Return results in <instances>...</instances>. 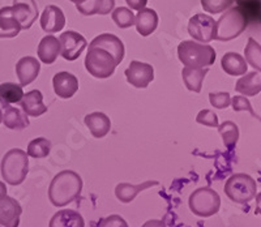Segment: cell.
Segmentation results:
<instances>
[{"label": "cell", "mask_w": 261, "mask_h": 227, "mask_svg": "<svg viewBox=\"0 0 261 227\" xmlns=\"http://www.w3.org/2000/svg\"><path fill=\"white\" fill-rule=\"evenodd\" d=\"M22 30L20 21L16 18L12 7L0 9V38H15Z\"/></svg>", "instance_id": "e0dca14e"}, {"label": "cell", "mask_w": 261, "mask_h": 227, "mask_svg": "<svg viewBox=\"0 0 261 227\" xmlns=\"http://www.w3.org/2000/svg\"><path fill=\"white\" fill-rule=\"evenodd\" d=\"M48 227H85V222L83 215L76 210L63 209L53 215Z\"/></svg>", "instance_id": "d4e9b609"}, {"label": "cell", "mask_w": 261, "mask_h": 227, "mask_svg": "<svg viewBox=\"0 0 261 227\" xmlns=\"http://www.w3.org/2000/svg\"><path fill=\"white\" fill-rule=\"evenodd\" d=\"M217 21L209 15L197 13L188 21V33L195 41L209 43L216 38Z\"/></svg>", "instance_id": "ba28073f"}, {"label": "cell", "mask_w": 261, "mask_h": 227, "mask_svg": "<svg viewBox=\"0 0 261 227\" xmlns=\"http://www.w3.org/2000/svg\"><path fill=\"white\" fill-rule=\"evenodd\" d=\"M125 3L128 4L130 9L134 11H141L146 7L148 4V0H125Z\"/></svg>", "instance_id": "f35d334b"}, {"label": "cell", "mask_w": 261, "mask_h": 227, "mask_svg": "<svg viewBox=\"0 0 261 227\" xmlns=\"http://www.w3.org/2000/svg\"><path fill=\"white\" fill-rule=\"evenodd\" d=\"M244 59L256 71L261 72V44L256 39L249 38L244 48Z\"/></svg>", "instance_id": "4dcf8cb0"}, {"label": "cell", "mask_w": 261, "mask_h": 227, "mask_svg": "<svg viewBox=\"0 0 261 227\" xmlns=\"http://www.w3.org/2000/svg\"><path fill=\"white\" fill-rule=\"evenodd\" d=\"M69 2H72V3L74 4H80V3H84V2H86V0H69Z\"/></svg>", "instance_id": "ee69618b"}, {"label": "cell", "mask_w": 261, "mask_h": 227, "mask_svg": "<svg viewBox=\"0 0 261 227\" xmlns=\"http://www.w3.org/2000/svg\"><path fill=\"white\" fill-rule=\"evenodd\" d=\"M11 7L22 30L30 29L38 18L39 11L36 0H13V6Z\"/></svg>", "instance_id": "7c38bea8"}, {"label": "cell", "mask_w": 261, "mask_h": 227, "mask_svg": "<svg viewBox=\"0 0 261 227\" xmlns=\"http://www.w3.org/2000/svg\"><path fill=\"white\" fill-rule=\"evenodd\" d=\"M22 213L20 203L8 195L0 196V227H18Z\"/></svg>", "instance_id": "8fae6325"}, {"label": "cell", "mask_w": 261, "mask_h": 227, "mask_svg": "<svg viewBox=\"0 0 261 227\" xmlns=\"http://www.w3.org/2000/svg\"><path fill=\"white\" fill-rule=\"evenodd\" d=\"M226 196L238 204H247L256 197L257 184L252 176L247 174H235L228 178L225 184Z\"/></svg>", "instance_id": "8992f818"}, {"label": "cell", "mask_w": 261, "mask_h": 227, "mask_svg": "<svg viewBox=\"0 0 261 227\" xmlns=\"http://www.w3.org/2000/svg\"><path fill=\"white\" fill-rule=\"evenodd\" d=\"M256 213L261 214V192L256 196Z\"/></svg>", "instance_id": "60d3db41"}, {"label": "cell", "mask_w": 261, "mask_h": 227, "mask_svg": "<svg viewBox=\"0 0 261 227\" xmlns=\"http://www.w3.org/2000/svg\"><path fill=\"white\" fill-rule=\"evenodd\" d=\"M28 153L22 149L13 147L6 153L2 160L0 170L2 176L6 180V183L11 186H20L29 172V160Z\"/></svg>", "instance_id": "7a4b0ae2"}, {"label": "cell", "mask_w": 261, "mask_h": 227, "mask_svg": "<svg viewBox=\"0 0 261 227\" xmlns=\"http://www.w3.org/2000/svg\"><path fill=\"white\" fill-rule=\"evenodd\" d=\"M217 128H218V132L222 137L223 145L227 149H232V147L237 146L238 140H239V128L234 121H223Z\"/></svg>", "instance_id": "f546056e"}, {"label": "cell", "mask_w": 261, "mask_h": 227, "mask_svg": "<svg viewBox=\"0 0 261 227\" xmlns=\"http://www.w3.org/2000/svg\"><path fill=\"white\" fill-rule=\"evenodd\" d=\"M128 84L137 89H144L154 80V68L148 63L134 60L124 72Z\"/></svg>", "instance_id": "30bf717a"}, {"label": "cell", "mask_w": 261, "mask_h": 227, "mask_svg": "<svg viewBox=\"0 0 261 227\" xmlns=\"http://www.w3.org/2000/svg\"><path fill=\"white\" fill-rule=\"evenodd\" d=\"M231 106H232V110H234L235 112L248 111L249 114L252 115V118H257L258 120H261L260 116H258L257 114L253 111V107H252V105H251V102H249L246 97H242V95L232 97L231 98Z\"/></svg>", "instance_id": "e575fe53"}, {"label": "cell", "mask_w": 261, "mask_h": 227, "mask_svg": "<svg viewBox=\"0 0 261 227\" xmlns=\"http://www.w3.org/2000/svg\"><path fill=\"white\" fill-rule=\"evenodd\" d=\"M136 29L139 32L140 36L148 37L151 33H154V30L158 27V15L154 9L151 8H144L139 11L136 16V21H135Z\"/></svg>", "instance_id": "44dd1931"}, {"label": "cell", "mask_w": 261, "mask_h": 227, "mask_svg": "<svg viewBox=\"0 0 261 227\" xmlns=\"http://www.w3.org/2000/svg\"><path fill=\"white\" fill-rule=\"evenodd\" d=\"M3 123L9 130H24L30 124L28 115L22 111V109L7 106L4 107Z\"/></svg>", "instance_id": "83f0119b"}, {"label": "cell", "mask_w": 261, "mask_h": 227, "mask_svg": "<svg viewBox=\"0 0 261 227\" xmlns=\"http://www.w3.org/2000/svg\"><path fill=\"white\" fill-rule=\"evenodd\" d=\"M235 0H201V7L206 13L217 15L225 12L234 4Z\"/></svg>", "instance_id": "836d02e7"}, {"label": "cell", "mask_w": 261, "mask_h": 227, "mask_svg": "<svg viewBox=\"0 0 261 227\" xmlns=\"http://www.w3.org/2000/svg\"><path fill=\"white\" fill-rule=\"evenodd\" d=\"M83 191V179L77 172L64 170L54 176L48 187V198L54 207L62 208L73 203Z\"/></svg>", "instance_id": "6da1fadb"}, {"label": "cell", "mask_w": 261, "mask_h": 227, "mask_svg": "<svg viewBox=\"0 0 261 227\" xmlns=\"http://www.w3.org/2000/svg\"><path fill=\"white\" fill-rule=\"evenodd\" d=\"M141 227H166V224L163 221H160V219H149Z\"/></svg>", "instance_id": "ab89813d"}, {"label": "cell", "mask_w": 261, "mask_h": 227, "mask_svg": "<svg viewBox=\"0 0 261 227\" xmlns=\"http://www.w3.org/2000/svg\"><path fill=\"white\" fill-rule=\"evenodd\" d=\"M248 63L238 53H226L221 60V67L228 76H243L247 73Z\"/></svg>", "instance_id": "484cf974"}, {"label": "cell", "mask_w": 261, "mask_h": 227, "mask_svg": "<svg viewBox=\"0 0 261 227\" xmlns=\"http://www.w3.org/2000/svg\"><path fill=\"white\" fill-rule=\"evenodd\" d=\"M216 55L212 46L195 41H183L178 46V58L184 67L209 68L216 62Z\"/></svg>", "instance_id": "3957f363"}, {"label": "cell", "mask_w": 261, "mask_h": 227, "mask_svg": "<svg viewBox=\"0 0 261 227\" xmlns=\"http://www.w3.org/2000/svg\"><path fill=\"white\" fill-rule=\"evenodd\" d=\"M239 6H246V4L248 3H256V2H258V0H235Z\"/></svg>", "instance_id": "b9f144b4"}, {"label": "cell", "mask_w": 261, "mask_h": 227, "mask_svg": "<svg viewBox=\"0 0 261 227\" xmlns=\"http://www.w3.org/2000/svg\"><path fill=\"white\" fill-rule=\"evenodd\" d=\"M209 100H211V105L216 109H226L231 105V97L228 93L221 92V93H211L209 94Z\"/></svg>", "instance_id": "8d00e7d4"}, {"label": "cell", "mask_w": 261, "mask_h": 227, "mask_svg": "<svg viewBox=\"0 0 261 227\" xmlns=\"http://www.w3.org/2000/svg\"><path fill=\"white\" fill-rule=\"evenodd\" d=\"M21 109L28 116L38 118L47 112V106L43 104V95L39 90H30L27 94H24L20 102Z\"/></svg>", "instance_id": "ac0fdd59"}, {"label": "cell", "mask_w": 261, "mask_h": 227, "mask_svg": "<svg viewBox=\"0 0 261 227\" xmlns=\"http://www.w3.org/2000/svg\"><path fill=\"white\" fill-rule=\"evenodd\" d=\"M154 186H158L157 180H146V182L139 184V186H132V184L128 183H120L116 186L115 196L120 203L128 204L130 203V201H134L135 197L139 195L140 192L145 191V189Z\"/></svg>", "instance_id": "603a6c76"}, {"label": "cell", "mask_w": 261, "mask_h": 227, "mask_svg": "<svg viewBox=\"0 0 261 227\" xmlns=\"http://www.w3.org/2000/svg\"><path fill=\"white\" fill-rule=\"evenodd\" d=\"M54 92L59 98L69 99L79 90V80L74 74L69 72H59L53 79Z\"/></svg>", "instance_id": "9a60e30c"}, {"label": "cell", "mask_w": 261, "mask_h": 227, "mask_svg": "<svg viewBox=\"0 0 261 227\" xmlns=\"http://www.w3.org/2000/svg\"><path fill=\"white\" fill-rule=\"evenodd\" d=\"M115 8V0H86L76 4V9L84 16L109 15Z\"/></svg>", "instance_id": "7402d4cb"}, {"label": "cell", "mask_w": 261, "mask_h": 227, "mask_svg": "<svg viewBox=\"0 0 261 227\" xmlns=\"http://www.w3.org/2000/svg\"><path fill=\"white\" fill-rule=\"evenodd\" d=\"M39 22L42 30L47 34L62 32L63 28L65 27L64 12L58 6H47L42 12Z\"/></svg>", "instance_id": "4fadbf2b"}, {"label": "cell", "mask_w": 261, "mask_h": 227, "mask_svg": "<svg viewBox=\"0 0 261 227\" xmlns=\"http://www.w3.org/2000/svg\"><path fill=\"white\" fill-rule=\"evenodd\" d=\"M247 28V18L241 7L227 9L217 21L216 41L228 42L238 38Z\"/></svg>", "instance_id": "277c9868"}, {"label": "cell", "mask_w": 261, "mask_h": 227, "mask_svg": "<svg viewBox=\"0 0 261 227\" xmlns=\"http://www.w3.org/2000/svg\"><path fill=\"white\" fill-rule=\"evenodd\" d=\"M188 205L193 214L206 218L218 213L221 207V197L214 189L202 187L191 193Z\"/></svg>", "instance_id": "52a82bcc"}, {"label": "cell", "mask_w": 261, "mask_h": 227, "mask_svg": "<svg viewBox=\"0 0 261 227\" xmlns=\"http://www.w3.org/2000/svg\"><path fill=\"white\" fill-rule=\"evenodd\" d=\"M115 58L101 47H89L85 58V68L95 79H109L115 72Z\"/></svg>", "instance_id": "5b68a950"}, {"label": "cell", "mask_w": 261, "mask_h": 227, "mask_svg": "<svg viewBox=\"0 0 261 227\" xmlns=\"http://www.w3.org/2000/svg\"><path fill=\"white\" fill-rule=\"evenodd\" d=\"M85 125L89 128L90 133L95 139H103L111 130L110 118L103 112H92L84 119Z\"/></svg>", "instance_id": "d6986e66"}, {"label": "cell", "mask_w": 261, "mask_h": 227, "mask_svg": "<svg viewBox=\"0 0 261 227\" xmlns=\"http://www.w3.org/2000/svg\"><path fill=\"white\" fill-rule=\"evenodd\" d=\"M38 58L42 63L50 65L60 55V41L55 36H46L38 44Z\"/></svg>", "instance_id": "ffe728a7"}, {"label": "cell", "mask_w": 261, "mask_h": 227, "mask_svg": "<svg viewBox=\"0 0 261 227\" xmlns=\"http://www.w3.org/2000/svg\"><path fill=\"white\" fill-rule=\"evenodd\" d=\"M41 64L34 56H24L16 64V74L21 86H28L38 77Z\"/></svg>", "instance_id": "2e32d148"}, {"label": "cell", "mask_w": 261, "mask_h": 227, "mask_svg": "<svg viewBox=\"0 0 261 227\" xmlns=\"http://www.w3.org/2000/svg\"><path fill=\"white\" fill-rule=\"evenodd\" d=\"M235 92L244 97H255L261 92V80L257 72H249L242 76L235 84Z\"/></svg>", "instance_id": "4316f807"}, {"label": "cell", "mask_w": 261, "mask_h": 227, "mask_svg": "<svg viewBox=\"0 0 261 227\" xmlns=\"http://www.w3.org/2000/svg\"><path fill=\"white\" fill-rule=\"evenodd\" d=\"M99 227H129L125 219L118 214L109 215L101 222Z\"/></svg>", "instance_id": "74e56055"}, {"label": "cell", "mask_w": 261, "mask_h": 227, "mask_svg": "<svg viewBox=\"0 0 261 227\" xmlns=\"http://www.w3.org/2000/svg\"><path fill=\"white\" fill-rule=\"evenodd\" d=\"M196 121L201 125H206V127L211 128H217L220 124H218V116L214 111L208 109H204L197 114L196 116Z\"/></svg>", "instance_id": "d590c367"}, {"label": "cell", "mask_w": 261, "mask_h": 227, "mask_svg": "<svg viewBox=\"0 0 261 227\" xmlns=\"http://www.w3.org/2000/svg\"><path fill=\"white\" fill-rule=\"evenodd\" d=\"M89 47L105 48V50L109 51L115 58L118 64H120L123 62V59H124V44L120 41V38H118L114 34H110V33H103V34H99L98 37H95L90 42Z\"/></svg>", "instance_id": "5bb4252c"}, {"label": "cell", "mask_w": 261, "mask_h": 227, "mask_svg": "<svg viewBox=\"0 0 261 227\" xmlns=\"http://www.w3.org/2000/svg\"><path fill=\"white\" fill-rule=\"evenodd\" d=\"M3 195H7V187H6V183L0 182V196H3Z\"/></svg>", "instance_id": "7bdbcfd3"}, {"label": "cell", "mask_w": 261, "mask_h": 227, "mask_svg": "<svg viewBox=\"0 0 261 227\" xmlns=\"http://www.w3.org/2000/svg\"><path fill=\"white\" fill-rule=\"evenodd\" d=\"M208 68L184 67L181 69V77H183L184 85L187 86L190 92L200 93L202 89L205 76L208 74Z\"/></svg>", "instance_id": "cb8c5ba5"}, {"label": "cell", "mask_w": 261, "mask_h": 227, "mask_svg": "<svg viewBox=\"0 0 261 227\" xmlns=\"http://www.w3.org/2000/svg\"><path fill=\"white\" fill-rule=\"evenodd\" d=\"M0 123H3V112L0 110Z\"/></svg>", "instance_id": "f6af8a7d"}, {"label": "cell", "mask_w": 261, "mask_h": 227, "mask_svg": "<svg viewBox=\"0 0 261 227\" xmlns=\"http://www.w3.org/2000/svg\"><path fill=\"white\" fill-rule=\"evenodd\" d=\"M113 21L116 24V27L120 29H127V28L134 27L135 21H136V16L132 12L130 8H125V7H119V8L114 9L113 12Z\"/></svg>", "instance_id": "d6a6232c"}, {"label": "cell", "mask_w": 261, "mask_h": 227, "mask_svg": "<svg viewBox=\"0 0 261 227\" xmlns=\"http://www.w3.org/2000/svg\"><path fill=\"white\" fill-rule=\"evenodd\" d=\"M22 97H24V89L21 85L13 83L0 84V104L3 105V107L12 104H20Z\"/></svg>", "instance_id": "f1b7e54d"}, {"label": "cell", "mask_w": 261, "mask_h": 227, "mask_svg": "<svg viewBox=\"0 0 261 227\" xmlns=\"http://www.w3.org/2000/svg\"><path fill=\"white\" fill-rule=\"evenodd\" d=\"M60 55L68 62H73V60L79 59L83 51L85 50L88 46V42L81 36L80 33L73 32V30H68L60 34Z\"/></svg>", "instance_id": "9c48e42d"}, {"label": "cell", "mask_w": 261, "mask_h": 227, "mask_svg": "<svg viewBox=\"0 0 261 227\" xmlns=\"http://www.w3.org/2000/svg\"><path fill=\"white\" fill-rule=\"evenodd\" d=\"M50 152L51 142L45 137H37V139L32 140L27 149L28 156L32 157V158H37V160L46 158L50 154Z\"/></svg>", "instance_id": "1f68e13d"}]
</instances>
